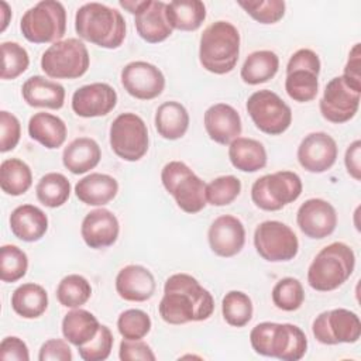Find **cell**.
<instances>
[{"label": "cell", "instance_id": "cell-43", "mask_svg": "<svg viewBox=\"0 0 361 361\" xmlns=\"http://www.w3.org/2000/svg\"><path fill=\"white\" fill-rule=\"evenodd\" d=\"M241 193V180L234 175L214 178L206 185V202L212 206H227Z\"/></svg>", "mask_w": 361, "mask_h": 361}, {"label": "cell", "instance_id": "cell-25", "mask_svg": "<svg viewBox=\"0 0 361 361\" xmlns=\"http://www.w3.org/2000/svg\"><path fill=\"white\" fill-rule=\"evenodd\" d=\"M24 102L31 107L59 110L65 103V87L41 75L28 78L21 86Z\"/></svg>", "mask_w": 361, "mask_h": 361}, {"label": "cell", "instance_id": "cell-33", "mask_svg": "<svg viewBox=\"0 0 361 361\" xmlns=\"http://www.w3.org/2000/svg\"><path fill=\"white\" fill-rule=\"evenodd\" d=\"M11 307L24 319H38L48 309V293L39 283H23L11 295Z\"/></svg>", "mask_w": 361, "mask_h": 361}, {"label": "cell", "instance_id": "cell-6", "mask_svg": "<svg viewBox=\"0 0 361 361\" xmlns=\"http://www.w3.org/2000/svg\"><path fill=\"white\" fill-rule=\"evenodd\" d=\"M161 182L182 212L196 214L206 207V183L185 162L169 161L165 164L161 171Z\"/></svg>", "mask_w": 361, "mask_h": 361}, {"label": "cell", "instance_id": "cell-24", "mask_svg": "<svg viewBox=\"0 0 361 361\" xmlns=\"http://www.w3.org/2000/svg\"><path fill=\"white\" fill-rule=\"evenodd\" d=\"M137 34L148 44L165 41L172 34L166 18V3L161 0H142V6L134 16Z\"/></svg>", "mask_w": 361, "mask_h": 361}, {"label": "cell", "instance_id": "cell-36", "mask_svg": "<svg viewBox=\"0 0 361 361\" xmlns=\"http://www.w3.org/2000/svg\"><path fill=\"white\" fill-rule=\"evenodd\" d=\"M32 185V172L20 158H7L0 165V188L6 195L21 196Z\"/></svg>", "mask_w": 361, "mask_h": 361}, {"label": "cell", "instance_id": "cell-3", "mask_svg": "<svg viewBox=\"0 0 361 361\" xmlns=\"http://www.w3.org/2000/svg\"><path fill=\"white\" fill-rule=\"evenodd\" d=\"M250 343L257 354L282 361H299L307 351L305 331L292 323H258L250 333Z\"/></svg>", "mask_w": 361, "mask_h": 361}, {"label": "cell", "instance_id": "cell-54", "mask_svg": "<svg viewBox=\"0 0 361 361\" xmlns=\"http://www.w3.org/2000/svg\"><path fill=\"white\" fill-rule=\"evenodd\" d=\"M124 10H127L128 13H131V14H137V11L140 10V7L142 6V0H130V1H127V0H124V1H120L118 3Z\"/></svg>", "mask_w": 361, "mask_h": 361}, {"label": "cell", "instance_id": "cell-41", "mask_svg": "<svg viewBox=\"0 0 361 361\" xmlns=\"http://www.w3.org/2000/svg\"><path fill=\"white\" fill-rule=\"evenodd\" d=\"M28 269L27 254L14 244H4L0 248V278L6 283L23 279Z\"/></svg>", "mask_w": 361, "mask_h": 361}, {"label": "cell", "instance_id": "cell-46", "mask_svg": "<svg viewBox=\"0 0 361 361\" xmlns=\"http://www.w3.org/2000/svg\"><path fill=\"white\" fill-rule=\"evenodd\" d=\"M113 344L111 330L106 324H100L97 334L87 344L78 347V353L83 361H104L110 357Z\"/></svg>", "mask_w": 361, "mask_h": 361}, {"label": "cell", "instance_id": "cell-4", "mask_svg": "<svg viewBox=\"0 0 361 361\" xmlns=\"http://www.w3.org/2000/svg\"><path fill=\"white\" fill-rule=\"evenodd\" d=\"M240 32L230 21L219 20L207 25L199 41L200 65L210 73H230L240 56Z\"/></svg>", "mask_w": 361, "mask_h": 361}, {"label": "cell", "instance_id": "cell-49", "mask_svg": "<svg viewBox=\"0 0 361 361\" xmlns=\"http://www.w3.org/2000/svg\"><path fill=\"white\" fill-rule=\"evenodd\" d=\"M39 361H72V348L66 340L49 338L39 347L38 351Z\"/></svg>", "mask_w": 361, "mask_h": 361}, {"label": "cell", "instance_id": "cell-15", "mask_svg": "<svg viewBox=\"0 0 361 361\" xmlns=\"http://www.w3.org/2000/svg\"><path fill=\"white\" fill-rule=\"evenodd\" d=\"M361 90L353 87L341 75L330 79L319 102L324 120L333 124H343L354 118L358 111Z\"/></svg>", "mask_w": 361, "mask_h": 361}, {"label": "cell", "instance_id": "cell-51", "mask_svg": "<svg viewBox=\"0 0 361 361\" xmlns=\"http://www.w3.org/2000/svg\"><path fill=\"white\" fill-rule=\"evenodd\" d=\"M360 66H361V49H360V42H357L350 49L348 59H347V63L344 66V72H343L341 76L353 87H355L358 90H361V72H360Z\"/></svg>", "mask_w": 361, "mask_h": 361}, {"label": "cell", "instance_id": "cell-7", "mask_svg": "<svg viewBox=\"0 0 361 361\" xmlns=\"http://www.w3.org/2000/svg\"><path fill=\"white\" fill-rule=\"evenodd\" d=\"M20 31L32 44L61 41L66 32V10L63 4L56 0L38 1L23 14Z\"/></svg>", "mask_w": 361, "mask_h": 361}, {"label": "cell", "instance_id": "cell-34", "mask_svg": "<svg viewBox=\"0 0 361 361\" xmlns=\"http://www.w3.org/2000/svg\"><path fill=\"white\" fill-rule=\"evenodd\" d=\"M279 69V58L271 49H258L251 52L240 71L244 83L255 86L271 80Z\"/></svg>", "mask_w": 361, "mask_h": 361}, {"label": "cell", "instance_id": "cell-22", "mask_svg": "<svg viewBox=\"0 0 361 361\" xmlns=\"http://www.w3.org/2000/svg\"><path fill=\"white\" fill-rule=\"evenodd\" d=\"M203 124L209 138L220 145H228L243 131L240 113L227 103L212 104L204 111Z\"/></svg>", "mask_w": 361, "mask_h": 361}, {"label": "cell", "instance_id": "cell-39", "mask_svg": "<svg viewBox=\"0 0 361 361\" xmlns=\"http://www.w3.org/2000/svg\"><path fill=\"white\" fill-rule=\"evenodd\" d=\"M254 313L251 298L241 290H230L223 296L221 314L227 324L233 327L247 326Z\"/></svg>", "mask_w": 361, "mask_h": 361}, {"label": "cell", "instance_id": "cell-13", "mask_svg": "<svg viewBox=\"0 0 361 361\" xmlns=\"http://www.w3.org/2000/svg\"><path fill=\"white\" fill-rule=\"evenodd\" d=\"M254 247L258 255L268 262H286L298 255L299 240L288 224L265 220L254 231Z\"/></svg>", "mask_w": 361, "mask_h": 361}, {"label": "cell", "instance_id": "cell-16", "mask_svg": "<svg viewBox=\"0 0 361 361\" xmlns=\"http://www.w3.org/2000/svg\"><path fill=\"white\" fill-rule=\"evenodd\" d=\"M124 90L138 100H152L165 89L162 71L147 61L128 62L120 73Z\"/></svg>", "mask_w": 361, "mask_h": 361}, {"label": "cell", "instance_id": "cell-50", "mask_svg": "<svg viewBox=\"0 0 361 361\" xmlns=\"http://www.w3.org/2000/svg\"><path fill=\"white\" fill-rule=\"evenodd\" d=\"M0 360L3 361H28L30 351L27 344L16 336H7L0 343Z\"/></svg>", "mask_w": 361, "mask_h": 361}, {"label": "cell", "instance_id": "cell-45", "mask_svg": "<svg viewBox=\"0 0 361 361\" xmlns=\"http://www.w3.org/2000/svg\"><path fill=\"white\" fill-rule=\"evenodd\" d=\"M238 6L259 24H275L285 16L286 4L282 0H248L238 1Z\"/></svg>", "mask_w": 361, "mask_h": 361}, {"label": "cell", "instance_id": "cell-35", "mask_svg": "<svg viewBox=\"0 0 361 361\" xmlns=\"http://www.w3.org/2000/svg\"><path fill=\"white\" fill-rule=\"evenodd\" d=\"M166 18L172 30L196 31L206 20V6L200 0H173L166 3Z\"/></svg>", "mask_w": 361, "mask_h": 361}, {"label": "cell", "instance_id": "cell-10", "mask_svg": "<svg viewBox=\"0 0 361 361\" xmlns=\"http://www.w3.org/2000/svg\"><path fill=\"white\" fill-rule=\"evenodd\" d=\"M320 58L309 48H300L292 54L286 65L285 90L298 103H307L319 93Z\"/></svg>", "mask_w": 361, "mask_h": 361}, {"label": "cell", "instance_id": "cell-2", "mask_svg": "<svg viewBox=\"0 0 361 361\" xmlns=\"http://www.w3.org/2000/svg\"><path fill=\"white\" fill-rule=\"evenodd\" d=\"M75 31L79 38L90 44L106 49H116L124 42L127 25L117 8L90 1L76 10Z\"/></svg>", "mask_w": 361, "mask_h": 361}, {"label": "cell", "instance_id": "cell-21", "mask_svg": "<svg viewBox=\"0 0 361 361\" xmlns=\"http://www.w3.org/2000/svg\"><path fill=\"white\" fill-rule=\"evenodd\" d=\"M120 234V223L116 214L104 207L89 212L80 224V235L85 244L93 250L111 247Z\"/></svg>", "mask_w": 361, "mask_h": 361}, {"label": "cell", "instance_id": "cell-31", "mask_svg": "<svg viewBox=\"0 0 361 361\" xmlns=\"http://www.w3.org/2000/svg\"><path fill=\"white\" fill-rule=\"evenodd\" d=\"M189 121L190 118L186 107L176 100L161 103L154 117L157 133L169 141L182 138L189 128Z\"/></svg>", "mask_w": 361, "mask_h": 361}, {"label": "cell", "instance_id": "cell-1", "mask_svg": "<svg viewBox=\"0 0 361 361\" xmlns=\"http://www.w3.org/2000/svg\"><path fill=\"white\" fill-rule=\"evenodd\" d=\"M161 319L168 324L207 320L214 312V299L199 281L185 272L171 275L164 285L158 305Z\"/></svg>", "mask_w": 361, "mask_h": 361}, {"label": "cell", "instance_id": "cell-23", "mask_svg": "<svg viewBox=\"0 0 361 361\" xmlns=\"http://www.w3.org/2000/svg\"><path fill=\"white\" fill-rule=\"evenodd\" d=\"M117 295L127 302H147L157 289V282L152 272L138 264L123 267L114 281Z\"/></svg>", "mask_w": 361, "mask_h": 361}, {"label": "cell", "instance_id": "cell-19", "mask_svg": "<svg viewBox=\"0 0 361 361\" xmlns=\"http://www.w3.org/2000/svg\"><path fill=\"white\" fill-rule=\"evenodd\" d=\"M117 104V92L104 82L83 85L72 94V110L83 118L107 116Z\"/></svg>", "mask_w": 361, "mask_h": 361}, {"label": "cell", "instance_id": "cell-38", "mask_svg": "<svg viewBox=\"0 0 361 361\" xmlns=\"http://www.w3.org/2000/svg\"><path fill=\"white\" fill-rule=\"evenodd\" d=\"M55 295L63 307H82L92 296V285L83 275L69 274L59 281Z\"/></svg>", "mask_w": 361, "mask_h": 361}, {"label": "cell", "instance_id": "cell-48", "mask_svg": "<svg viewBox=\"0 0 361 361\" xmlns=\"http://www.w3.org/2000/svg\"><path fill=\"white\" fill-rule=\"evenodd\" d=\"M118 358L121 361H155L157 355L145 341L123 338L118 347Z\"/></svg>", "mask_w": 361, "mask_h": 361}, {"label": "cell", "instance_id": "cell-8", "mask_svg": "<svg viewBox=\"0 0 361 361\" xmlns=\"http://www.w3.org/2000/svg\"><path fill=\"white\" fill-rule=\"evenodd\" d=\"M89 66V51L79 38L56 41L41 56V69L52 79H79Z\"/></svg>", "mask_w": 361, "mask_h": 361}, {"label": "cell", "instance_id": "cell-17", "mask_svg": "<svg viewBox=\"0 0 361 361\" xmlns=\"http://www.w3.org/2000/svg\"><path fill=\"white\" fill-rule=\"evenodd\" d=\"M338 147L336 140L324 133L316 131L307 134L299 144L296 158L299 165L310 173H323L337 161Z\"/></svg>", "mask_w": 361, "mask_h": 361}, {"label": "cell", "instance_id": "cell-53", "mask_svg": "<svg viewBox=\"0 0 361 361\" xmlns=\"http://www.w3.org/2000/svg\"><path fill=\"white\" fill-rule=\"evenodd\" d=\"M0 14H1V25H0V32H3L8 23H10V18H11V10H10V6L6 3V1H0Z\"/></svg>", "mask_w": 361, "mask_h": 361}, {"label": "cell", "instance_id": "cell-47", "mask_svg": "<svg viewBox=\"0 0 361 361\" xmlns=\"http://www.w3.org/2000/svg\"><path fill=\"white\" fill-rule=\"evenodd\" d=\"M21 137V124L17 116L7 110L0 111V151L8 152L14 149Z\"/></svg>", "mask_w": 361, "mask_h": 361}, {"label": "cell", "instance_id": "cell-11", "mask_svg": "<svg viewBox=\"0 0 361 361\" xmlns=\"http://www.w3.org/2000/svg\"><path fill=\"white\" fill-rule=\"evenodd\" d=\"M109 141L113 152L123 161L135 162L148 152V128L135 113L118 114L109 130Z\"/></svg>", "mask_w": 361, "mask_h": 361}, {"label": "cell", "instance_id": "cell-20", "mask_svg": "<svg viewBox=\"0 0 361 361\" xmlns=\"http://www.w3.org/2000/svg\"><path fill=\"white\" fill-rule=\"evenodd\" d=\"M207 241L210 250L221 258H231L241 252L245 244V228L240 219L233 214L216 217L209 230Z\"/></svg>", "mask_w": 361, "mask_h": 361}, {"label": "cell", "instance_id": "cell-29", "mask_svg": "<svg viewBox=\"0 0 361 361\" xmlns=\"http://www.w3.org/2000/svg\"><path fill=\"white\" fill-rule=\"evenodd\" d=\"M28 135L48 149H56L63 145L68 135L65 121L51 113L39 111L28 120Z\"/></svg>", "mask_w": 361, "mask_h": 361}, {"label": "cell", "instance_id": "cell-18", "mask_svg": "<svg viewBox=\"0 0 361 361\" xmlns=\"http://www.w3.org/2000/svg\"><path fill=\"white\" fill-rule=\"evenodd\" d=\"M337 212L334 206L320 197L305 200L296 212L299 230L309 238L323 240L331 235L337 227Z\"/></svg>", "mask_w": 361, "mask_h": 361}, {"label": "cell", "instance_id": "cell-5", "mask_svg": "<svg viewBox=\"0 0 361 361\" xmlns=\"http://www.w3.org/2000/svg\"><path fill=\"white\" fill-rule=\"evenodd\" d=\"M355 268V254L350 245L334 241L323 247L307 268V283L317 292H330L344 285Z\"/></svg>", "mask_w": 361, "mask_h": 361}, {"label": "cell", "instance_id": "cell-42", "mask_svg": "<svg viewBox=\"0 0 361 361\" xmlns=\"http://www.w3.org/2000/svg\"><path fill=\"white\" fill-rule=\"evenodd\" d=\"M1 51V79L13 80L23 75L30 66V55L27 49L14 41H4L0 45Z\"/></svg>", "mask_w": 361, "mask_h": 361}, {"label": "cell", "instance_id": "cell-28", "mask_svg": "<svg viewBox=\"0 0 361 361\" xmlns=\"http://www.w3.org/2000/svg\"><path fill=\"white\" fill-rule=\"evenodd\" d=\"M100 159V145L90 137H79L72 140L62 152V164L73 175H83L90 169H94Z\"/></svg>", "mask_w": 361, "mask_h": 361}, {"label": "cell", "instance_id": "cell-40", "mask_svg": "<svg viewBox=\"0 0 361 361\" xmlns=\"http://www.w3.org/2000/svg\"><path fill=\"white\" fill-rule=\"evenodd\" d=\"M271 296L278 309L283 312H295L305 302V289L298 278L286 276L274 285Z\"/></svg>", "mask_w": 361, "mask_h": 361}, {"label": "cell", "instance_id": "cell-9", "mask_svg": "<svg viewBox=\"0 0 361 361\" xmlns=\"http://www.w3.org/2000/svg\"><path fill=\"white\" fill-rule=\"evenodd\" d=\"M303 190L300 176L292 171H276L254 180L251 186L252 203L265 212H278L299 199Z\"/></svg>", "mask_w": 361, "mask_h": 361}, {"label": "cell", "instance_id": "cell-30", "mask_svg": "<svg viewBox=\"0 0 361 361\" xmlns=\"http://www.w3.org/2000/svg\"><path fill=\"white\" fill-rule=\"evenodd\" d=\"M228 159L235 169L252 173L267 166L268 155L261 141L237 137L228 144Z\"/></svg>", "mask_w": 361, "mask_h": 361}, {"label": "cell", "instance_id": "cell-12", "mask_svg": "<svg viewBox=\"0 0 361 361\" xmlns=\"http://www.w3.org/2000/svg\"><path fill=\"white\" fill-rule=\"evenodd\" d=\"M245 109L254 126L268 135H281L292 124L290 107L272 90L261 89L254 92Z\"/></svg>", "mask_w": 361, "mask_h": 361}, {"label": "cell", "instance_id": "cell-52", "mask_svg": "<svg viewBox=\"0 0 361 361\" xmlns=\"http://www.w3.org/2000/svg\"><path fill=\"white\" fill-rule=\"evenodd\" d=\"M344 165L347 169V173L354 179L360 180L361 179V141L355 140L353 141L344 155Z\"/></svg>", "mask_w": 361, "mask_h": 361}, {"label": "cell", "instance_id": "cell-26", "mask_svg": "<svg viewBox=\"0 0 361 361\" xmlns=\"http://www.w3.org/2000/svg\"><path fill=\"white\" fill-rule=\"evenodd\" d=\"M8 223L13 235L24 243H35L48 231V216L42 209L30 203L17 206Z\"/></svg>", "mask_w": 361, "mask_h": 361}, {"label": "cell", "instance_id": "cell-44", "mask_svg": "<svg viewBox=\"0 0 361 361\" xmlns=\"http://www.w3.org/2000/svg\"><path fill=\"white\" fill-rule=\"evenodd\" d=\"M152 327L151 317L141 309H127L117 317V330L123 338L142 340Z\"/></svg>", "mask_w": 361, "mask_h": 361}, {"label": "cell", "instance_id": "cell-32", "mask_svg": "<svg viewBox=\"0 0 361 361\" xmlns=\"http://www.w3.org/2000/svg\"><path fill=\"white\" fill-rule=\"evenodd\" d=\"M99 329L100 323L97 317L92 312L82 307L68 312L61 324L63 338L75 347L87 344L97 334Z\"/></svg>", "mask_w": 361, "mask_h": 361}, {"label": "cell", "instance_id": "cell-37", "mask_svg": "<svg viewBox=\"0 0 361 361\" xmlns=\"http://www.w3.org/2000/svg\"><path fill=\"white\" fill-rule=\"evenodd\" d=\"M35 195L38 202L45 207H61L71 196V182L63 173L48 172L38 180Z\"/></svg>", "mask_w": 361, "mask_h": 361}, {"label": "cell", "instance_id": "cell-27", "mask_svg": "<svg viewBox=\"0 0 361 361\" xmlns=\"http://www.w3.org/2000/svg\"><path fill=\"white\" fill-rule=\"evenodd\" d=\"M118 193V182L107 173L92 172L75 185L76 197L87 206H106Z\"/></svg>", "mask_w": 361, "mask_h": 361}, {"label": "cell", "instance_id": "cell-14", "mask_svg": "<svg viewBox=\"0 0 361 361\" xmlns=\"http://www.w3.org/2000/svg\"><path fill=\"white\" fill-rule=\"evenodd\" d=\"M312 333L320 344H354L361 337V320L344 307L326 310L314 317Z\"/></svg>", "mask_w": 361, "mask_h": 361}]
</instances>
